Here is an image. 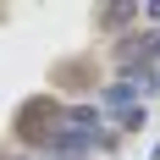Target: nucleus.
<instances>
[{"label": "nucleus", "mask_w": 160, "mask_h": 160, "mask_svg": "<svg viewBox=\"0 0 160 160\" xmlns=\"http://www.w3.org/2000/svg\"><path fill=\"white\" fill-rule=\"evenodd\" d=\"M116 61L127 66V72H138V66L149 72V66L160 61V33H132L127 44H116Z\"/></svg>", "instance_id": "f257e3e1"}, {"label": "nucleus", "mask_w": 160, "mask_h": 160, "mask_svg": "<svg viewBox=\"0 0 160 160\" xmlns=\"http://www.w3.org/2000/svg\"><path fill=\"white\" fill-rule=\"evenodd\" d=\"M138 94H144V88H138L132 78H122V83H111V88L99 94V105H111V111H122V116H127L132 105H138Z\"/></svg>", "instance_id": "f03ea898"}]
</instances>
